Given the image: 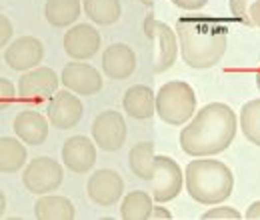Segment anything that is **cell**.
<instances>
[{
	"mask_svg": "<svg viewBox=\"0 0 260 220\" xmlns=\"http://www.w3.org/2000/svg\"><path fill=\"white\" fill-rule=\"evenodd\" d=\"M236 128V112L224 102H210L180 130V148L194 158L220 154L232 144Z\"/></svg>",
	"mask_w": 260,
	"mask_h": 220,
	"instance_id": "cell-1",
	"label": "cell"
},
{
	"mask_svg": "<svg viewBox=\"0 0 260 220\" xmlns=\"http://www.w3.org/2000/svg\"><path fill=\"white\" fill-rule=\"evenodd\" d=\"M176 36L184 64L196 70L212 68L226 52L228 30L224 22L210 16H184L176 22Z\"/></svg>",
	"mask_w": 260,
	"mask_h": 220,
	"instance_id": "cell-2",
	"label": "cell"
},
{
	"mask_svg": "<svg viewBox=\"0 0 260 220\" xmlns=\"http://www.w3.org/2000/svg\"><path fill=\"white\" fill-rule=\"evenodd\" d=\"M184 186L192 200L212 206L230 198L234 190V176L224 162L200 156L186 164Z\"/></svg>",
	"mask_w": 260,
	"mask_h": 220,
	"instance_id": "cell-3",
	"label": "cell"
},
{
	"mask_svg": "<svg viewBox=\"0 0 260 220\" xmlns=\"http://www.w3.org/2000/svg\"><path fill=\"white\" fill-rule=\"evenodd\" d=\"M156 114L166 124L182 126L196 114L194 88L184 80H170L156 92Z\"/></svg>",
	"mask_w": 260,
	"mask_h": 220,
	"instance_id": "cell-4",
	"label": "cell"
},
{
	"mask_svg": "<svg viewBox=\"0 0 260 220\" xmlns=\"http://www.w3.org/2000/svg\"><path fill=\"white\" fill-rule=\"evenodd\" d=\"M144 34L148 40H152V70L156 74L166 72L172 68L180 54V44L176 30H172L166 22L156 20L154 16H148L144 20Z\"/></svg>",
	"mask_w": 260,
	"mask_h": 220,
	"instance_id": "cell-5",
	"label": "cell"
},
{
	"mask_svg": "<svg viewBox=\"0 0 260 220\" xmlns=\"http://www.w3.org/2000/svg\"><path fill=\"white\" fill-rule=\"evenodd\" d=\"M62 178H64V172L60 162L50 156H36L22 170L24 188L36 196L58 190V186L62 184Z\"/></svg>",
	"mask_w": 260,
	"mask_h": 220,
	"instance_id": "cell-6",
	"label": "cell"
},
{
	"mask_svg": "<svg viewBox=\"0 0 260 220\" xmlns=\"http://www.w3.org/2000/svg\"><path fill=\"white\" fill-rule=\"evenodd\" d=\"M182 168L178 162L170 156H160L156 154L154 158V168H152V198L156 202H168L174 200L182 192Z\"/></svg>",
	"mask_w": 260,
	"mask_h": 220,
	"instance_id": "cell-7",
	"label": "cell"
},
{
	"mask_svg": "<svg viewBox=\"0 0 260 220\" xmlns=\"http://www.w3.org/2000/svg\"><path fill=\"white\" fill-rule=\"evenodd\" d=\"M60 84L58 74L48 66H36L32 70L24 72L18 80V96L26 102H48L56 95Z\"/></svg>",
	"mask_w": 260,
	"mask_h": 220,
	"instance_id": "cell-8",
	"label": "cell"
},
{
	"mask_svg": "<svg viewBox=\"0 0 260 220\" xmlns=\"http://www.w3.org/2000/svg\"><path fill=\"white\" fill-rule=\"evenodd\" d=\"M92 138L106 152L120 150L126 140V122L124 116L116 110H104L100 112L92 122Z\"/></svg>",
	"mask_w": 260,
	"mask_h": 220,
	"instance_id": "cell-9",
	"label": "cell"
},
{
	"mask_svg": "<svg viewBox=\"0 0 260 220\" xmlns=\"http://www.w3.org/2000/svg\"><path fill=\"white\" fill-rule=\"evenodd\" d=\"M84 112L82 100L72 90H58L46 104V118L58 130H68L80 122Z\"/></svg>",
	"mask_w": 260,
	"mask_h": 220,
	"instance_id": "cell-10",
	"label": "cell"
},
{
	"mask_svg": "<svg viewBox=\"0 0 260 220\" xmlns=\"http://www.w3.org/2000/svg\"><path fill=\"white\" fill-rule=\"evenodd\" d=\"M60 82L64 84V88L80 96H94L104 86L102 74L92 64H86L82 60L66 64L62 74H60Z\"/></svg>",
	"mask_w": 260,
	"mask_h": 220,
	"instance_id": "cell-11",
	"label": "cell"
},
{
	"mask_svg": "<svg viewBox=\"0 0 260 220\" xmlns=\"http://www.w3.org/2000/svg\"><path fill=\"white\" fill-rule=\"evenodd\" d=\"M88 198L98 206H114L124 194V180L112 168L96 170L86 182Z\"/></svg>",
	"mask_w": 260,
	"mask_h": 220,
	"instance_id": "cell-12",
	"label": "cell"
},
{
	"mask_svg": "<svg viewBox=\"0 0 260 220\" xmlns=\"http://www.w3.org/2000/svg\"><path fill=\"white\" fill-rule=\"evenodd\" d=\"M4 62L12 70L28 72L44 58V44L36 36H20L10 46L4 48Z\"/></svg>",
	"mask_w": 260,
	"mask_h": 220,
	"instance_id": "cell-13",
	"label": "cell"
},
{
	"mask_svg": "<svg viewBox=\"0 0 260 220\" xmlns=\"http://www.w3.org/2000/svg\"><path fill=\"white\" fill-rule=\"evenodd\" d=\"M102 36L92 24H76L64 34V52L72 60H88L100 50Z\"/></svg>",
	"mask_w": 260,
	"mask_h": 220,
	"instance_id": "cell-14",
	"label": "cell"
},
{
	"mask_svg": "<svg viewBox=\"0 0 260 220\" xmlns=\"http://www.w3.org/2000/svg\"><path fill=\"white\" fill-rule=\"evenodd\" d=\"M96 142L86 136H70L62 146L64 166L74 174H86L96 164Z\"/></svg>",
	"mask_w": 260,
	"mask_h": 220,
	"instance_id": "cell-15",
	"label": "cell"
},
{
	"mask_svg": "<svg viewBox=\"0 0 260 220\" xmlns=\"http://www.w3.org/2000/svg\"><path fill=\"white\" fill-rule=\"evenodd\" d=\"M136 54L128 44L114 42L102 52V72L110 80H126L134 74L136 66Z\"/></svg>",
	"mask_w": 260,
	"mask_h": 220,
	"instance_id": "cell-16",
	"label": "cell"
},
{
	"mask_svg": "<svg viewBox=\"0 0 260 220\" xmlns=\"http://www.w3.org/2000/svg\"><path fill=\"white\" fill-rule=\"evenodd\" d=\"M48 122L50 120H46L38 110L28 108V110H22V112L16 114L12 128L24 144L40 146L48 138Z\"/></svg>",
	"mask_w": 260,
	"mask_h": 220,
	"instance_id": "cell-17",
	"label": "cell"
},
{
	"mask_svg": "<svg viewBox=\"0 0 260 220\" xmlns=\"http://www.w3.org/2000/svg\"><path fill=\"white\" fill-rule=\"evenodd\" d=\"M124 112L136 120H148L156 114V95L146 84H134L122 98Z\"/></svg>",
	"mask_w": 260,
	"mask_h": 220,
	"instance_id": "cell-18",
	"label": "cell"
},
{
	"mask_svg": "<svg viewBox=\"0 0 260 220\" xmlns=\"http://www.w3.org/2000/svg\"><path fill=\"white\" fill-rule=\"evenodd\" d=\"M74 214V204L62 194H42L34 204V216L38 220H72Z\"/></svg>",
	"mask_w": 260,
	"mask_h": 220,
	"instance_id": "cell-19",
	"label": "cell"
},
{
	"mask_svg": "<svg viewBox=\"0 0 260 220\" xmlns=\"http://www.w3.org/2000/svg\"><path fill=\"white\" fill-rule=\"evenodd\" d=\"M82 10L84 8L80 0H46L44 4V16L54 28H66L74 24Z\"/></svg>",
	"mask_w": 260,
	"mask_h": 220,
	"instance_id": "cell-20",
	"label": "cell"
},
{
	"mask_svg": "<svg viewBox=\"0 0 260 220\" xmlns=\"http://www.w3.org/2000/svg\"><path fill=\"white\" fill-rule=\"evenodd\" d=\"M26 146L20 138L2 136L0 138V170L2 174L18 172L26 164Z\"/></svg>",
	"mask_w": 260,
	"mask_h": 220,
	"instance_id": "cell-21",
	"label": "cell"
},
{
	"mask_svg": "<svg viewBox=\"0 0 260 220\" xmlns=\"http://www.w3.org/2000/svg\"><path fill=\"white\" fill-rule=\"evenodd\" d=\"M152 196L144 190H132L120 202V216L124 220H148L152 216Z\"/></svg>",
	"mask_w": 260,
	"mask_h": 220,
	"instance_id": "cell-22",
	"label": "cell"
},
{
	"mask_svg": "<svg viewBox=\"0 0 260 220\" xmlns=\"http://www.w3.org/2000/svg\"><path fill=\"white\" fill-rule=\"evenodd\" d=\"M154 144L152 142H138L130 148L128 152V166L134 176H138L140 180H148L152 178V168H154Z\"/></svg>",
	"mask_w": 260,
	"mask_h": 220,
	"instance_id": "cell-23",
	"label": "cell"
},
{
	"mask_svg": "<svg viewBox=\"0 0 260 220\" xmlns=\"http://www.w3.org/2000/svg\"><path fill=\"white\" fill-rule=\"evenodd\" d=\"M82 8L86 12V16L102 26L114 24L120 20L122 16V4L120 0H84Z\"/></svg>",
	"mask_w": 260,
	"mask_h": 220,
	"instance_id": "cell-24",
	"label": "cell"
},
{
	"mask_svg": "<svg viewBox=\"0 0 260 220\" xmlns=\"http://www.w3.org/2000/svg\"><path fill=\"white\" fill-rule=\"evenodd\" d=\"M240 130L244 138L260 146V100H248L240 108Z\"/></svg>",
	"mask_w": 260,
	"mask_h": 220,
	"instance_id": "cell-25",
	"label": "cell"
},
{
	"mask_svg": "<svg viewBox=\"0 0 260 220\" xmlns=\"http://www.w3.org/2000/svg\"><path fill=\"white\" fill-rule=\"evenodd\" d=\"M230 10L248 26H260V0H230Z\"/></svg>",
	"mask_w": 260,
	"mask_h": 220,
	"instance_id": "cell-26",
	"label": "cell"
},
{
	"mask_svg": "<svg viewBox=\"0 0 260 220\" xmlns=\"http://www.w3.org/2000/svg\"><path fill=\"white\" fill-rule=\"evenodd\" d=\"M202 218L204 220H240L242 218V214L236 210V208H232V206H218V208H210V210H206L204 214H202Z\"/></svg>",
	"mask_w": 260,
	"mask_h": 220,
	"instance_id": "cell-27",
	"label": "cell"
},
{
	"mask_svg": "<svg viewBox=\"0 0 260 220\" xmlns=\"http://www.w3.org/2000/svg\"><path fill=\"white\" fill-rule=\"evenodd\" d=\"M14 98H16V90H14L12 82L8 78H0V100H2V108H6L8 104H12Z\"/></svg>",
	"mask_w": 260,
	"mask_h": 220,
	"instance_id": "cell-28",
	"label": "cell"
},
{
	"mask_svg": "<svg viewBox=\"0 0 260 220\" xmlns=\"http://www.w3.org/2000/svg\"><path fill=\"white\" fill-rule=\"evenodd\" d=\"M0 24H2V32H0V44H2V48H6V42L12 38V24H10V20L2 14L0 16Z\"/></svg>",
	"mask_w": 260,
	"mask_h": 220,
	"instance_id": "cell-29",
	"label": "cell"
},
{
	"mask_svg": "<svg viewBox=\"0 0 260 220\" xmlns=\"http://www.w3.org/2000/svg\"><path fill=\"white\" fill-rule=\"evenodd\" d=\"M246 218L248 220H260V200L252 202L246 210Z\"/></svg>",
	"mask_w": 260,
	"mask_h": 220,
	"instance_id": "cell-30",
	"label": "cell"
},
{
	"mask_svg": "<svg viewBox=\"0 0 260 220\" xmlns=\"http://www.w3.org/2000/svg\"><path fill=\"white\" fill-rule=\"evenodd\" d=\"M150 218H164V220H170L172 218V214H170V210H166L164 206H154L152 208V216Z\"/></svg>",
	"mask_w": 260,
	"mask_h": 220,
	"instance_id": "cell-31",
	"label": "cell"
},
{
	"mask_svg": "<svg viewBox=\"0 0 260 220\" xmlns=\"http://www.w3.org/2000/svg\"><path fill=\"white\" fill-rule=\"evenodd\" d=\"M256 86H258V90H260V68H258V74H256Z\"/></svg>",
	"mask_w": 260,
	"mask_h": 220,
	"instance_id": "cell-32",
	"label": "cell"
},
{
	"mask_svg": "<svg viewBox=\"0 0 260 220\" xmlns=\"http://www.w3.org/2000/svg\"><path fill=\"white\" fill-rule=\"evenodd\" d=\"M140 2H144V4H150V2H158V0H140Z\"/></svg>",
	"mask_w": 260,
	"mask_h": 220,
	"instance_id": "cell-33",
	"label": "cell"
}]
</instances>
